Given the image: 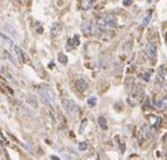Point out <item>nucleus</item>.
<instances>
[{
  "label": "nucleus",
  "instance_id": "obj_15",
  "mask_svg": "<svg viewBox=\"0 0 167 160\" xmlns=\"http://www.w3.org/2000/svg\"><path fill=\"white\" fill-rule=\"evenodd\" d=\"M71 43H72V45L76 47V46H78V45L80 44V36L78 35V34H75L73 36H72V39H71Z\"/></svg>",
  "mask_w": 167,
  "mask_h": 160
},
{
  "label": "nucleus",
  "instance_id": "obj_28",
  "mask_svg": "<svg viewBox=\"0 0 167 160\" xmlns=\"http://www.w3.org/2000/svg\"><path fill=\"white\" fill-rule=\"evenodd\" d=\"M51 159H53V160H60L58 157H55V156H51Z\"/></svg>",
  "mask_w": 167,
  "mask_h": 160
},
{
  "label": "nucleus",
  "instance_id": "obj_7",
  "mask_svg": "<svg viewBox=\"0 0 167 160\" xmlns=\"http://www.w3.org/2000/svg\"><path fill=\"white\" fill-rule=\"evenodd\" d=\"M146 54L149 59H155L156 58V54H157V49H156V45L153 43H148L146 46Z\"/></svg>",
  "mask_w": 167,
  "mask_h": 160
},
{
  "label": "nucleus",
  "instance_id": "obj_25",
  "mask_svg": "<svg viewBox=\"0 0 167 160\" xmlns=\"http://www.w3.org/2000/svg\"><path fill=\"white\" fill-rule=\"evenodd\" d=\"M150 19H151V16H150V15H147V16L145 17V19L142 20V24H143V26H147L148 23L150 22Z\"/></svg>",
  "mask_w": 167,
  "mask_h": 160
},
{
  "label": "nucleus",
  "instance_id": "obj_9",
  "mask_svg": "<svg viewBox=\"0 0 167 160\" xmlns=\"http://www.w3.org/2000/svg\"><path fill=\"white\" fill-rule=\"evenodd\" d=\"M13 51L15 52V54L18 57V59H19L20 61H24V60H27V61H28V58H27V55L25 54V52L23 51L19 46L15 45L13 47Z\"/></svg>",
  "mask_w": 167,
  "mask_h": 160
},
{
  "label": "nucleus",
  "instance_id": "obj_18",
  "mask_svg": "<svg viewBox=\"0 0 167 160\" xmlns=\"http://www.w3.org/2000/svg\"><path fill=\"white\" fill-rule=\"evenodd\" d=\"M96 102H97V99L95 96H90L88 97V99H87V104L89 105L90 107H94V106L96 105Z\"/></svg>",
  "mask_w": 167,
  "mask_h": 160
},
{
  "label": "nucleus",
  "instance_id": "obj_11",
  "mask_svg": "<svg viewBox=\"0 0 167 160\" xmlns=\"http://www.w3.org/2000/svg\"><path fill=\"white\" fill-rule=\"evenodd\" d=\"M106 25L109 26V27H116L117 26V19H116L115 16L107 15L106 16Z\"/></svg>",
  "mask_w": 167,
  "mask_h": 160
},
{
  "label": "nucleus",
  "instance_id": "obj_3",
  "mask_svg": "<svg viewBox=\"0 0 167 160\" xmlns=\"http://www.w3.org/2000/svg\"><path fill=\"white\" fill-rule=\"evenodd\" d=\"M39 95L41 97V99L48 104L49 106H54V97L50 90L48 89H40L39 90Z\"/></svg>",
  "mask_w": 167,
  "mask_h": 160
},
{
  "label": "nucleus",
  "instance_id": "obj_4",
  "mask_svg": "<svg viewBox=\"0 0 167 160\" xmlns=\"http://www.w3.org/2000/svg\"><path fill=\"white\" fill-rule=\"evenodd\" d=\"M61 33H62V25H61V23H59V22L53 23L51 26V29H50L51 37H58Z\"/></svg>",
  "mask_w": 167,
  "mask_h": 160
},
{
  "label": "nucleus",
  "instance_id": "obj_12",
  "mask_svg": "<svg viewBox=\"0 0 167 160\" xmlns=\"http://www.w3.org/2000/svg\"><path fill=\"white\" fill-rule=\"evenodd\" d=\"M0 36H1V41H2V42H5V43H6V45H8V46H10L12 49H13L14 46H15V44H14V42H13V41H12V39H9L8 36H6V35H5L4 33H1V35H0Z\"/></svg>",
  "mask_w": 167,
  "mask_h": 160
},
{
  "label": "nucleus",
  "instance_id": "obj_5",
  "mask_svg": "<svg viewBox=\"0 0 167 160\" xmlns=\"http://www.w3.org/2000/svg\"><path fill=\"white\" fill-rule=\"evenodd\" d=\"M139 134L142 135V138L145 139V140H147L149 138H151V128H150V125H148V124H143L141 128H140V132H139Z\"/></svg>",
  "mask_w": 167,
  "mask_h": 160
},
{
  "label": "nucleus",
  "instance_id": "obj_14",
  "mask_svg": "<svg viewBox=\"0 0 167 160\" xmlns=\"http://www.w3.org/2000/svg\"><path fill=\"white\" fill-rule=\"evenodd\" d=\"M102 32H103L102 26H99L98 24H94V26H93V34L94 35H99V34H102Z\"/></svg>",
  "mask_w": 167,
  "mask_h": 160
},
{
  "label": "nucleus",
  "instance_id": "obj_26",
  "mask_svg": "<svg viewBox=\"0 0 167 160\" xmlns=\"http://www.w3.org/2000/svg\"><path fill=\"white\" fill-rule=\"evenodd\" d=\"M132 4V0H123V5L124 6H130Z\"/></svg>",
  "mask_w": 167,
  "mask_h": 160
},
{
  "label": "nucleus",
  "instance_id": "obj_6",
  "mask_svg": "<svg viewBox=\"0 0 167 160\" xmlns=\"http://www.w3.org/2000/svg\"><path fill=\"white\" fill-rule=\"evenodd\" d=\"M93 26H94V24H93L90 20H85V22H83L81 26H80L81 32H83L84 34H87V35L93 34Z\"/></svg>",
  "mask_w": 167,
  "mask_h": 160
},
{
  "label": "nucleus",
  "instance_id": "obj_27",
  "mask_svg": "<svg viewBox=\"0 0 167 160\" xmlns=\"http://www.w3.org/2000/svg\"><path fill=\"white\" fill-rule=\"evenodd\" d=\"M81 124H83V125H81V128H80V132H83L84 126H85V125L87 124V120H84V121H83V123H81Z\"/></svg>",
  "mask_w": 167,
  "mask_h": 160
},
{
  "label": "nucleus",
  "instance_id": "obj_22",
  "mask_svg": "<svg viewBox=\"0 0 167 160\" xmlns=\"http://www.w3.org/2000/svg\"><path fill=\"white\" fill-rule=\"evenodd\" d=\"M150 77H151V71H146L143 75H142V78L145 81H149L150 80Z\"/></svg>",
  "mask_w": 167,
  "mask_h": 160
},
{
  "label": "nucleus",
  "instance_id": "obj_2",
  "mask_svg": "<svg viewBox=\"0 0 167 160\" xmlns=\"http://www.w3.org/2000/svg\"><path fill=\"white\" fill-rule=\"evenodd\" d=\"M143 96V88L142 87H137L132 90V93L130 94V97H129V103L131 105H137L138 103L140 102V99Z\"/></svg>",
  "mask_w": 167,
  "mask_h": 160
},
{
  "label": "nucleus",
  "instance_id": "obj_16",
  "mask_svg": "<svg viewBox=\"0 0 167 160\" xmlns=\"http://www.w3.org/2000/svg\"><path fill=\"white\" fill-rule=\"evenodd\" d=\"M98 124H99L101 128H103V130H106V128H107V122L104 118V116H101V117L98 118Z\"/></svg>",
  "mask_w": 167,
  "mask_h": 160
},
{
  "label": "nucleus",
  "instance_id": "obj_21",
  "mask_svg": "<svg viewBox=\"0 0 167 160\" xmlns=\"http://www.w3.org/2000/svg\"><path fill=\"white\" fill-rule=\"evenodd\" d=\"M81 5H83L84 9H88V8H90V6H91V0H83Z\"/></svg>",
  "mask_w": 167,
  "mask_h": 160
},
{
  "label": "nucleus",
  "instance_id": "obj_24",
  "mask_svg": "<svg viewBox=\"0 0 167 160\" xmlns=\"http://www.w3.org/2000/svg\"><path fill=\"white\" fill-rule=\"evenodd\" d=\"M5 31H7V32H10L12 34H13V35H14V34H16V31H15L14 28H12L9 24H5Z\"/></svg>",
  "mask_w": 167,
  "mask_h": 160
},
{
  "label": "nucleus",
  "instance_id": "obj_17",
  "mask_svg": "<svg viewBox=\"0 0 167 160\" xmlns=\"http://www.w3.org/2000/svg\"><path fill=\"white\" fill-rule=\"evenodd\" d=\"M165 77V67L164 65H161L159 67V69H158V78H159V80H163Z\"/></svg>",
  "mask_w": 167,
  "mask_h": 160
},
{
  "label": "nucleus",
  "instance_id": "obj_29",
  "mask_svg": "<svg viewBox=\"0 0 167 160\" xmlns=\"http://www.w3.org/2000/svg\"><path fill=\"white\" fill-rule=\"evenodd\" d=\"M147 1H148V2H150V1H151V0H147Z\"/></svg>",
  "mask_w": 167,
  "mask_h": 160
},
{
  "label": "nucleus",
  "instance_id": "obj_13",
  "mask_svg": "<svg viewBox=\"0 0 167 160\" xmlns=\"http://www.w3.org/2000/svg\"><path fill=\"white\" fill-rule=\"evenodd\" d=\"M96 20H97L96 24H98L99 26H102V27L107 26L106 25V16H105V15H101V16H98Z\"/></svg>",
  "mask_w": 167,
  "mask_h": 160
},
{
  "label": "nucleus",
  "instance_id": "obj_10",
  "mask_svg": "<svg viewBox=\"0 0 167 160\" xmlns=\"http://www.w3.org/2000/svg\"><path fill=\"white\" fill-rule=\"evenodd\" d=\"M149 123H150V125H151L154 128H158L161 123V118L159 117V116L150 115L149 116Z\"/></svg>",
  "mask_w": 167,
  "mask_h": 160
},
{
  "label": "nucleus",
  "instance_id": "obj_1",
  "mask_svg": "<svg viewBox=\"0 0 167 160\" xmlns=\"http://www.w3.org/2000/svg\"><path fill=\"white\" fill-rule=\"evenodd\" d=\"M62 107H63L64 112L70 116H75L78 112L77 104L73 100H70V99H63L62 100Z\"/></svg>",
  "mask_w": 167,
  "mask_h": 160
},
{
  "label": "nucleus",
  "instance_id": "obj_23",
  "mask_svg": "<svg viewBox=\"0 0 167 160\" xmlns=\"http://www.w3.org/2000/svg\"><path fill=\"white\" fill-rule=\"evenodd\" d=\"M78 149H79L80 151H85V150L87 149V143H86V142H80V143L78 144Z\"/></svg>",
  "mask_w": 167,
  "mask_h": 160
},
{
  "label": "nucleus",
  "instance_id": "obj_20",
  "mask_svg": "<svg viewBox=\"0 0 167 160\" xmlns=\"http://www.w3.org/2000/svg\"><path fill=\"white\" fill-rule=\"evenodd\" d=\"M58 59H59V61H60V62H61L62 64H66L67 62H68V58L64 55L63 53H59Z\"/></svg>",
  "mask_w": 167,
  "mask_h": 160
},
{
  "label": "nucleus",
  "instance_id": "obj_8",
  "mask_svg": "<svg viewBox=\"0 0 167 160\" xmlns=\"http://www.w3.org/2000/svg\"><path fill=\"white\" fill-rule=\"evenodd\" d=\"M75 88L79 93H84L85 90L88 88V83H86L85 79H78V80H76V83H75Z\"/></svg>",
  "mask_w": 167,
  "mask_h": 160
},
{
  "label": "nucleus",
  "instance_id": "obj_19",
  "mask_svg": "<svg viewBox=\"0 0 167 160\" xmlns=\"http://www.w3.org/2000/svg\"><path fill=\"white\" fill-rule=\"evenodd\" d=\"M155 107L158 109H163L164 108V106H165V102L163 100V99H158V100H156L155 102Z\"/></svg>",
  "mask_w": 167,
  "mask_h": 160
}]
</instances>
